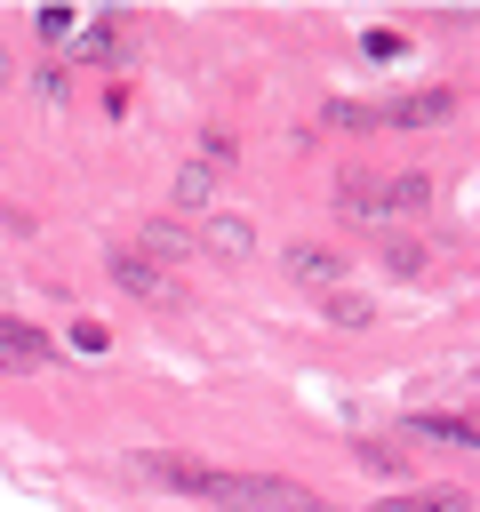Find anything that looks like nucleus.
<instances>
[{"mask_svg":"<svg viewBox=\"0 0 480 512\" xmlns=\"http://www.w3.org/2000/svg\"><path fill=\"white\" fill-rule=\"evenodd\" d=\"M288 272H296V280H320V288H328V280H336L344 264H336L328 248H288Z\"/></svg>","mask_w":480,"mask_h":512,"instance_id":"obj_9","label":"nucleus"},{"mask_svg":"<svg viewBox=\"0 0 480 512\" xmlns=\"http://www.w3.org/2000/svg\"><path fill=\"white\" fill-rule=\"evenodd\" d=\"M208 248H216V256H248V248H256L248 216H208Z\"/></svg>","mask_w":480,"mask_h":512,"instance_id":"obj_8","label":"nucleus"},{"mask_svg":"<svg viewBox=\"0 0 480 512\" xmlns=\"http://www.w3.org/2000/svg\"><path fill=\"white\" fill-rule=\"evenodd\" d=\"M408 432H416V440H440V448H472V424H464V416H432V408H416Z\"/></svg>","mask_w":480,"mask_h":512,"instance_id":"obj_6","label":"nucleus"},{"mask_svg":"<svg viewBox=\"0 0 480 512\" xmlns=\"http://www.w3.org/2000/svg\"><path fill=\"white\" fill-rule=\"evenodd\" d=\"M320 128H376V104H352V96H336V104H320Z\"/></svg>","mask_w":480,"mask_h":512,"instance_id":"obj_10","label":"nucleus"},{"mask_svg":"<svg viewBox=\"0 0 480 512\" xmlns=\"http://www.w3.org/2000/svg\"><path fill=\"white\" fill-rule=\"evenodd\" d=\"M112 280H120L128 296H144V304H168V296H176V280H168V272H152V256H144V248H120V256H112Z\"/></svg>","mask_w":480,"mask_h":512,"instance_id":"obj_3","label":"nucleus"},{"mask_svg":"<svg viewBox=\"0 0 480 512\" xmlns=\"http://www.w3.org/2000/svg\"><path fill=\"white\" fill-rule=\"evenodd\" d=\"M336 208L360 216V224H384V216H392V208H384V176H360V168H352V176L336 184Z\"/></svg>","mask_w":480,"mask_h":512,"instance_id":"obj_4","label":"nucleus"},{"mask_svg":"<svg viewBox=\"0 0 480 512\" xmlns=\"http://www.w3.org/2000/svg\"><path fill=\"white\" fill-rule=\"evenodd\" d=\"M448 88H408V96H392V104H376V128L392 120V128H432V120H448Z\"/></svg>","mask_w":480,"mask_h":512,"instance_id":"obj_2","label":"nucleus"},{"mask_svg":"<svg viewBox=\"0 0 480 512\" xmlns=\"http://www.w3.org/2000/svg\"><path fill=\"white\" fill-rule=\"evenodd\" d=\"M32 24H40V32H72V24H80V8H32Z\"/></svg>","mask_w":480,"mask_h":512,"instance_id":"obj_13","label":"nucleus"},{"mask_svg":"<svg viewBox=\"0 0 480 512\" xmlns=\"http://www.w3.org/2000/svg\"><path fill=\"white\" fill-rule=\"evenodd\" d=\"M136 472H152L160 488H184L200 504H224V512H320V496L280 472H216V464H184V456H136Z\"/></svg>","mask_w":480,"mask_h":512,"instance_id":"obj_1","label":"nucleus"},{"mask_svg":"<svg viewBox=\"0 0 480 512\" xmlns=\"http://www.w3.org/2000/svg\"><path fill=\"white\" fill-rule=\"evenodd\" d=\"M384 208L400 216V208H432V176H400V184H384Z\"/></svg>","mask_w":480,"mask_h":512,"instance_id":"obj_11","label":"nucleus"},{"mask_svg":"<svg viewBox=\"0 0 480 512\" xmlns=\"http://www.w3.org/2000/svg\"><path fill=\"white\" fill-rule=\"evenodd\" d=\"M40 360H48V336L0 312V368H40Z\"/></svg>","mask_w":480,"mask_h":512,"instance_id":"obj_5","label":"nucleus"},{"mask_svg":"<svg viewBox=\"0 0 480 512\" xmlns=\"http://www.w3.org/2000/svg\"><path fill=\"white\" fill-rule=\"evenodd\" d=\"M176 200H192V208H208V168H184V176H176Z\"/></svg>","mask_w":480,"mask_h":512,"instance_id":"obj_12","label":"nucleus"},{"mask_svg":"<svg viewBox=\"0 0 480 512\" xmlns=\"http://www.w3.org/2000/svg\"><path fill=\"white\" fill-rule=\"evenodd\" d=\"M376 512H472L464 488H416V496H384Z\"/></svg>","mask_w":480,"mask_h":512,"instance_id":"obj_7","label":"nucleus"}]
</instances>
